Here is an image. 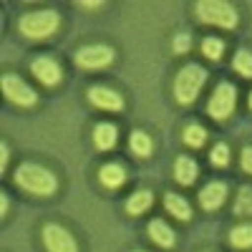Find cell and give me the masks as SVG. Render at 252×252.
<instances>
[{
	"instance_id": "obj_1",
	"label": "cell",
	"mask_w": 252,
	"mask_h": 252,
	"mask_svg": "<svg viewBox=\"0 0 252 252\" xmlns=\"http://www.w3.org/2000/svg\"><path fill=\"white\" fill-rule=\"evenodd\" d=\"M15 184L20 189H26V192L31 194H38V197H48L56 192V187H58V179L51 169H46V166H40V164H20L15 174H13Z\"/></svg>"
},
{
	"instance_id": "obj_2",
	"label": "cell",
	"mask_w": 252,
	"mask_h": 252,
	"mask_svg": "<svg viewBox=\"0 0 252 252\" xmlns=\"http://www.w3.org/2000/svg\"><path fill=\"white\" fill-rule=\"evenodd\" d=\"M207 83V71L202 66H197V63H189V66H184L177 78H174V96L179 103H192L199 91L204 89Z\"/></svg>"
},
{
	"instance_id": "obj_3",
	"label": "cell",
	"mask_w": 252,
	"mask_h": 252,
	"mask_svg": "<svg viewBox=\"0 0 252 252\" xmlns=\"http://www.w3.org/2000/svg\"><path fill=\"white\" fill-rule=\"evenodd\" d=\"M58 26H61V15L56 10H33L20 15L18 20L20 33L28 38H48L58 31Z\"/></svg>"
},
{
	"instance_id": "obj_4",
	"label": "cell",
	"mask_w": 252,
	"mask_h": 252,
	"mask_svg": "<svg viewBox=\"0 0 252 252\" xmlns=\"http://www.w3.org/2000/svg\"><path fill=\"white\" fill-rule=\"evenodd\" d=\"M194 13L199 15L202 23H209V26H220V28L237 26V10L235 5L224 3V0H199L194 5Z\"/></svg>"
},
{
	"instance_id": "obj_5",
	"label": "cell",
	"mask_w": 252,
	"mask_h": 252,
	"mask_svg": "<svg viewBox=\"0 0 252 252\" xmlns=\"http://www.w3.org/2000/svg\"><path fill=\"white\" fill-rule=\"evenodd\" d=\"M235 106H237V91H235V86H232V83H217L212 96H209V101H207L209 116L224 121V119L232 116Z\"/></svg>"
},
{
	"instance_id": "obj_6",
	"label": "cell",
	"mask_w": 252,
	"mask_h": 252,
	"mask_svg": "<svg viewBox=\"0 0 252 252\" xmlns=\"http://www.w3.org/2000/svg\"><path fill=\"white\" fill-rule=\"evenodd\" d=\"M111 61H114V48L111 46H103V43L83 46L81 51H76V63H78L81 68H89V71L106 68V66H111Z\"/></svg>"
},
{
	"instance_id": "obj_7",
	"label": "cell",
	"mask_w": 252,
	"mask_h": 252,
	"mask_svg": "<svg viewBox=\"0 0 252 252\" xmlns=\"http://www.w3.org/2000/svg\"><path fill=\"white\" fill-rule=\"evenodd\" d=\"M43 245H46L48 252H78L73 235L61 224H46L43 227Z\"/></svg>"
},
{
	"instance_id": "obj_8",
	"label": "cell",
	"mask_w": 252,
	"mask_h": 252,
	"mask_svg": "<svg viewBox=\"0 0 252 252\" xmlns=\"http://www.w3.org/2000/svg\"><path fill=\"white\" fill-rule=\"evenodd\" d=\"M3 91H5L8 101L18 103V106H33V103L38 101L35 91L28 86L23 78H18V76H13V73H5V76H3Z\"/></svg>"
},
{
	"instance_id": "obj_9",
	"label": "cell",
	"mask_w": 252,
	"mask_h": 252,
	"mask_svg": "<svg viewBox=\"0 0 252 252\" xmlns=\"http://www.w3.org/2000/svg\"><path fill=\"white\" fill-rule=\"evenodd\" d=\"M31 71H33V76H35L40 83H46V86H56V83L61 81V76H63L61 66H58L51 56H38V58H33Z\"/></svg>"
},
{
	"instance_id": "obj_10",
	"label": "cell",
	"mask_w": 252,
	"mask_h": 252,
	"mask_svg": "<svg viewBox=\"0 0 252 252\" xmlns=\"http://www.w3.org/2000/svg\"><path fill=\"white\" fill-rule=\"evenodd\" d=\"M89 101L96 109H103V111H121L124 109V98L109 86H91L89 89Z\"/></svg>"
},
{
	"instance_id": "obj_11",
	"label": "cell",
	"mask_w": 252,
	"mask_h": 252,
	"mask_svg": "<svg viewBox=\"0 0 252 252\" xmlns=\"http://www.w3.org/2000/svg\"><path fill=\"white\" fill-rule=\"evenodd\" d=\"M224 199H227V184L224 182H209L199 192V202L204 209H217V207H222Z\"/></svg>"
},
{
	"instance_id": "obj_12",
	"label": "cell",
	"mask_w": 252,
	"mask_h": 252,
	"mask_svg": "<svg viewBox=\"0 0 252 252\" xmlns=\"http://www.w3.org/2000/svg\"><path fill=\"white\" fill-rule=\"evenodd\" d=\"M116 139H119V131H116L114 124H98L94 129V144H96V149H101V152L114 149Z\"/></svg>"
},
{
	"instance_id": "obj_13",
	"label": "cell",
	"mask_w": 252,
	"mask_h": 252,
	"mask_svg": "<svg viewBox=\"0 0 252 252\" xmlns=\"http://www.w3.org/2000/svg\"><path fill=\"white\" fill-rule=\"evenodd\" d=\"M149 237L157 242V245H161V247H174V229L166 224V222H161V220H152L149 222Z\"/></svg>"
},
{
	"instance_id": "obj_14",
	"label": "cell",
	"mask_w": 252,
	"mask_h": 252,
	"mask_svg": "<svg viewBox=\"0 0 252 252\" xmlns=\"http://www.w3.org/2000/svg\"><path fill=\"white\" fill-rule=\"evenodd\" d=\"M197 161L192 157H179L177 164H174V179L179 184H192L197 179Z\"/></svg>"
},
{
	"instance_id": "obj_15",
	"label": "cell",
	"mask_w": 252,
	"mask_h": 252,
	"mask_svg": "<svg viewBox=\"0 0 252 252\" xmlns=\"http://www.w3.org/2000/svg\"><path fill=\"white\" fill-rule=\"evenodd\" d=\"M164 204H166V209H169L172 217H177V220H182V222L192 220V207H189V202H187L184 197L169 192V194L164 197Z\"/></svg>"
},
{
	"instance_id": "obj_16",
	"label": "cell",
	"mask_w": 252,
	"mask_h": 252,
	"mask_svg": "<svg viewBox=\"0 0 252 252\" xmlns=\"http://www.w3.org/2000/svg\"><path fill=\"white\" fill-rule=\"evenodd\" d=\"M98 179H101V184L114 189V187H121L126 182V172H124L121 164H103L98 169Z\"/></svg>"
},
{
	"instance_id": "obj_17",
	"label": "cell",
	"mask_w": 252,
	"mask_h": 252,
	"mask_svg": "<svg viewBox=\"0 0 252 252\" xmlns=\"http://www.w3.org/2000/svg\"><path fill=\"white\" fill-rule=\"evenodd\" d=\"M152 202H154V197H152L149 189H136V192L126 199V212L129 215H141V212H146V209L152 207Z\"/></svg>"
},
{
	"instance_id": "obj_18",
	"label": "cell",
	"mask_w": 252,
	"mask_h": 252,
	"mask_svg": "<svg viewBox=\"0 0 252 252\" xmlns=\"http://www.w3.org/2000/svg\"><path fill=\"white\" fill-rule=\"evenodd\" d=\"M129 149H131V154L134 157H149L152 154V139H149V134L146 131H131V136H129Z\"/></svg>"
},
{
	"instance_id": "obj_19",
	"label": "cell",
	"mask_w": 252,
	"mask_h": 252,
	"mask_svg": "<svg viewBox=\"0 0 252 252\" xmlns=\"http://www.w3.org/2000/svg\"><path fill=\"white\" fill-rule=\"evenodd\" d=\"M229 242L240 250H250L252 247V224H240L229 232Z\"/></svg>"
},
{
	"instance_id": "obj_20",
	"label": "cell",
	"mask_w": 252,
	"mask_h": 252,
	"mask_svg": "<svg viewBox=\"0 0 252 252\" xmlns=\"http://www.w3.org/2000/svg\"><path fill=\"white\" fill-rule=\"evenodd\" d=\"M232 68H235L240 76H245V78H252V53H250V51H245V48H240V51L235 53Z\"/></svg>"
},
{
	"instance_id": "obj_21",
	"label": "cell",
	"mask_w": 252,
	"mask_h": 252,
	"mask_svg": "<svg viewBox=\"0 0 252 252\" xmlns=\"http://www.w3.org/2000/svg\"><path fill=\"white\" fill-rule=\"evenodd\" d=\"M235 212H237V215H245V217L252 215V187H242L240 192H237Z\"/></svg>"
},
{
	"instance_id": "obj_22",
	"label": "cell",
	"mask_w": 252,
	"mask_h": 252,
	"mask_svg": "<svg viewBox=\"0 0 252 252\" xmlns=\"http://www.w3.org/2000/svg\"><path fill=\"white\" fill-rule=\"evenodd\" d=\"M202 53H204L209 61H217V58H222V53H224V43H222L220 38L209 35V38L202 40Z\"/></svg>"
},
{
	"instance_id": "obj_23",
	"label": "cell",
	"mask_w": 252,
	"mask_h": 252,
	"mask_svg": "<svg viewBox=\"0 0 252 252\" xmlns=\"http://www.w3.org/2000/svg\"><path fill=\"white\" fill-rule=\"evenodd\" d=\"M184 141H187L189 146H194V149H197V146H202V144L207 141V131L202 129L199 124H189L187 129H184Z\"/></svg>"
},
{
	"instance_id": "obj_24",
	"label": "cell",
	"mask_w": 252,
	"mask_h": 252,
	"mask_svg": "<svg viewBox=\"0 0 252 252\" xmlns=\"http://www.w3.org/2000/svg\"><path fill=\"white\" fill-rule=\"evenodd\" d=\"M209 159H212L215 166H227L229 164V146L227 144H217L212 149V157H209Z\"/></svg>"
},
{
	"instance_id": "obj_25",
	"label": "cell",
	"mask_w": 252,
	"mask_h": 252,
	"mask_svg": "<svg viewBox=\"0 0 252 252\" xmlns=\"http://www.w3.org/2000/svg\"><path fill=\"white\" fill-rule=\"evenodd\" d=\"M189 46H192V43H189V35H187V33H177V35H174V51H177V53H187Z\"/></svg>"
},
{
	"instance_id": "obj_26",
	"label": "cell",
	"mask_w": 252,
	"mask_h": 252,
	"mask_svg": "<svg viewBox=\"0 0 252 252\" xmlns=\"http://www.w3.org/2000/svg\"><path fill=\"white\" fill-rule=\"evenodd\" d=\"M240 161H242V169H245L247 174H252V146H245V149H242Z\"/></svg>"
},
{
	"instance_id": "obj_27",
	"label": "cell",
	"mask_w": 252,
	"mask_h": 252,
	"mask_svg": "<svg viewBox=\"0 0 252 252\" xmlns=\"http://www.w3.org/2000/svg\"><path fill=\"white\" fill-rule=\"evenodd\" d=\"M8 144H0V172H5V166H8Z\"/></svg>"
},
{
	"instance_id": "obj_28",
	"label": "cell",
	"mask_w": 252,
	"mask_h": 252,
	"mask_svg": "<svg viewBox=\"0 0 252 252\" xmlns=\"http://www.w3.org/2000/svg\"><path fill=\"white\" fill-rule=\"evenodd\" d=\"M247 101H250V109H252V91H250V96H247Z\"/></svg>"
},
{
	"instance_id": "obj_29",
	"label": "cell",
	"mask_w": 252,
	"mask_h": 252,
	"mask_svg": "<svg viewBox=\"0 0 252 252\" xmlns=\"http://www.w3.org/2000/svg\"><path fill=\"white\" fill-rule=\"evenodd\" d=\"M134 252H144V250H134Z\"/></svg>"
}]
</instances>
